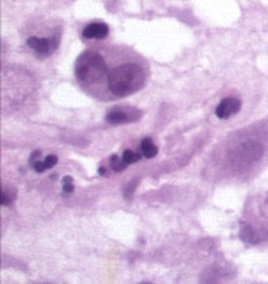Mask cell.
Masks as SVG:
<instances>
[{
  "instance_id": "6da1fadb",
  "label": "cell",
  "mask_w": 268,
  "mask_h": 284,
  "mask_svg": "<svg viewBox=\"0 0 268 284\" xmlns=\"http://www.w3.org/2000/svg\"><path fill=\"white\" fill-rule=\"evenodd\" d=\"M150 74V64L140 52L101 40L89 45L74 62L79 88L101 102H114L140 92Z\"/></svg>"
},
{
  "instance_id": "7a4b0ae2",
  "label": "cell",
  "mask_w": 268,
  "mask_h": 284,
  "mask_svg": "<svg viewBox=\"0 0 268 284\" xmlns=\"http://www.w3.org/2000/svg\"><path fill=\"white\" fill-rule=\"evenodd\" d=\"M268 152V129L255 125L239 129L222 141L212 154L209 168L215 179H247L261 166Z\"/></svg>"
},
{
  "instance_id": "3957f363",
  "label": "cell",
  "mask_w": 268,
  "mask_h": 284,
  "mask_svg": "<svg viewBox=\"0 0 268 284\" xmlns=\"http://www.w3.org/2000/svg\"><path fill=\"white\" fill-rule=\"evenodd\" d=\"M240 238L249 245L268 240V191L252 195L240 221Z\"/></svg>"
},
{
  "instance_id": "277c9868",
  "label": "cell",
  "mask_w": 268,
  "mask_h": 284,
  "mask_svg": "<svg viewBox=\"0 0 268 284\" xmlns=\"http://www.w3.org/2000/svg\"><path fill=\"white\" fill-rule=\"evenodd\" d=\"M62 28L54 25L52 28L41 30L40 33H30L25 37V46L40 59L51 57L61 43Z\"/></svg>"
},
{
  "instance_id": "5b68a950",
  "label": "cell",
  "mask_w": 268,
  "mask_h": 284,
  "mask_svg": "<svg viewBox=\"0 0 268 284\" xmlns=\"http://www.w3.org/2000/svg\"><path fill=\"white\" fill-rule=\"evenodd\" d=\"M143 115V113L137 108L132 107H116L113 110H110L105 115L107 121L111 125H126V123H132V121L140 120Z\"/></svg>"
},
{
  "instance_id": "8992f818",
  "label": "cell",
  "mask_w": 268,
  "mask_h": 284,
  "mask_svg": "<svg viewBox=\"0 0 268 284\" xmlns=\"http://www.w3.org/2000/svg\"><path fill=\"white\" fill-rule=\"evenodd\" d=\"M108 33L110 27L104 21H92L83 28L82 37L84 40H94V42H97V40H104L108 36Z\"/></svg>"
},
{
  "instance_id": "52a82bcc",
  "label": "cell",
  "mask_w": 268,
  "mask_h": 284,
  "mask_svg": "<svg viewBox=\"0 0 268 284\" xmlns=\"http://www.w3.org/2000/svg\"><path fill=\"white\" fill-rule=\"evenodd\" d=\"M242 108V101L239 98H234V96H228V98H224L216 107L215 110V114L219 117V118H230L233 117L234 114H237Z\"/></svg>"
},
{
  "instance_id": "ba28073f",
  "label": "cell",
  "mask_w": 268,
  "mask_h": 284,
  "mask_svg": "<svg viewBox=\"0 0 268 284\" xmlns=\"http://www.w3.org/2000/svg\"><path fill=\"white\" fill-rule=\"evenodd\" d=\"M57 161H58L57 155L51 154V155H48L44 160L34 161V163H33V168H34V170H36L37 173H43V172H46V170L52 169V168L57 165Z\"/></svg>"
},
{
  "instance_id": "9c48e42d",
  "label": "cell",
  "mask_w": 268,
  "mask_h": 284,
  "mask_svg": "<svg viewBox=\"0 0 268 284\" xmlns=\"http://www.w3.org/2000/svg\"><path fill=\"white\" fill-rule=\"evenodd\" d=\"M157 147H156V144L153 142V139L151 138H145V139H143V142H141V152H143V155L144 157H147V158H153V157H156L157 155Z\"/></svg>"
},
{
  "instance_id": "30bf717a",
  "label": "cell",
  "mask_w": 268,
  "mask_h": 284,
  "mask_svg": "<svg viewBox=\"0 0 268 284\" xmlns=\"http://www.w3.org/2000/svg\"><path fill=\"white\" fill-rule=\"evenodd\" d=\"M127 166V163L123 160V157H119V155H113L111 157V169L116 170V172H122L124 170Z\"/></svg>"
},
{
  "instance_id": "8fae6325",
  "label": "cell",
  "mask_w": 268,
  "mask_h": 284,
  "mask_svg": "<svg viewBox=\"0 0 268 284\" xmlns=\"http://www.w3.org/2000/svg\"><path fill=\"white\" fill-rule=\"evenodd\" d=\"M123 160L126 161L127 165H132V163H137V161L141 158V155L135 151H132V150H124L123 154H122Z\"/></svg>"
},
{
  "instance_id": "7c38bea8",
  "label": "cell",
  "mask_w": 268,
  "mask_h": 284,
  "mask_svg": "<svg viewBox=\"0 0 268 284\" xmlns=\"http://www.w3.org/2000/svg\"><path fill=\"white\" fill-rule=\"evenodd\" d=\"M74 189V187H73V184H71V178L70 176H65L64 178V191L65 192H71Z\"/></svg>"
}]
</instances>
